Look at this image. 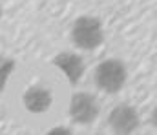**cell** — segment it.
I'll return each mask as SVG.
<instances>
[{"label": "cell", "instance_id": "6da1fadb", "mask_svg": "<svg viewBox=\"0 0 157 135\" xmlns=\"http://www.w3.org/2000/svg\"><path fill=\"white\" fill-rule=\"evenodd\" d=\"M71 40L78 49H84V51L97 49L104 40L102 22L91 15L78 17L71 26Z\"/></svg>", "mask_w": 157, "mask_h": 135}, {"label": "cell", "instance_id": "7a4b0ae2", "mask_svg": "<svg viewBox=\"0 0 157 135\" xmlns=\"http://www.w3.org/2000/svg\"><path fill=\"white\" fill-rule=\"evenodd\" d=\"M93 81H95L97 88L104 93H119L128 81L126 64L119 58L102 60L93 71Z\"/></svg>", "mask_w": 157, "mask_h": 135}, {"label": "cell", "instance_id": "3957f363", "mask_svg": "<svg viewBox=\"0 0 157 135\" xmlns=\"http://www.w3.org/2000/svg\"><path fill=\"white\" fill-rule=\"evenodd\" d=\"M70 117L73 122L77 124H91L99 113H101V106L99 100L95 99V95L88 93V91H77L73 93L71 100H70Z\"/></svg>", "mask_w": 157, "mask_h": 135}, {"label": "cell", "instance_id": "277c9868", "mask_svg": "<svg viewBox=\"0 0 157 135\" xmlns=\"http://www.w3.org/2000/svg\"><path fill=\"white\" fill-rule=\"evenodd\" d=\"M139 113L132 104H119L108 115V126L115 135H132L139 128Z\"/></svg>", "mask_w": 157, "mask_h": 135}, {"label": "cell", "instance_id": "5b68a950", "mask_svg": "<svg viewBox=\"0 0 157 135\" xmlns=\"http://www.w3.org/2000/svg\"><path fill=\"white\" fill-rule=\"evenodd\" d=\"M51 64L57 66L64 73L68 82H71V84H77L78 81L82 79L84 69H86V64H84L82 57L77 55V53H73V51H60L59 55L53 57Z\"/></svg>", "mask_w": 157, "mask_h": 135}, {"label": "cell", "instance_id": "8992f818", "mask_svg": "<svg viewBox=\"0 0 157 135\" xmlns=\"http://www.w3.org/2000/svg\"><path fill=\"white\" fill-rule=\"evenodd\" d=\"M22 102H24V108L29 111V113H46L49 108H51V102H53V97H51V91L44 86H29L24 97H22Z\"/></svg>", "mask_w": 157, "mask_h": 135}, {"label": "cell", "instance_id": "52a82bcc", "mask_svg": "<svg viewBox=\"0 0 157 135\" xmlns=\"http://www.w3.org/2000/svg\"><path fill=\"white\" fill-rule=\"evenodd\" d=\"M15 66H17L15 58L6 57V55H0V93L6 90L7 81H9V77H11V73H13Z\"/></svg>", "mask_w": 157, "mask_h": 135}, {"label": "cell", "instance_id": "ba28073f", "mask_svg": "<svg viewBox=\"0 0 157 135\" xmlns=\"http://www.w3.org/2000/svg\"><path fill=\"white\" fill-rule=\"evenodd\" d=\"M46 135H73V133H71V130L66 128V126H55V128H51Z\"/></svg>", "mask_w": 157, "mask_h": 135}, {"label": "cell", "instance_id": "9c48e42d", "mask_svg": "<svg viewBox=\"0 0 157 135\" xmlns=\"http://www.w3.org/2000/svg\"><path fill=\"white\" fill-rule=\"evenodd\" d=\"M152 124L155 126V130H157V104H155V108L152 110Z\"/></svg>", "mask_w": 157, "mask_h": 135}, {"label": "cell", "instance_id": "30bf717a", "mask_svg": "<svg viewBox=\"0 0 157 135\" xmlns=\"http://www.w3.org/2000/svg\"><path fill=\"white\" fill-rule=\"evenodd\" d=\"M0 20H2V7H0Z\"/></svg>", "mask_w": 157, "mask_h": 135}]
</instances>
